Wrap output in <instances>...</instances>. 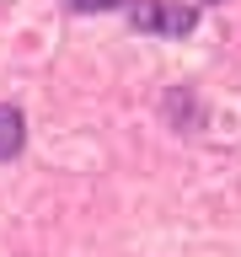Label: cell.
<instances>
[{
  "label": "cell",
  "instance_id": "cell-3",
  "mask_svg": "<svg viewBox=\"0 0 241 257\" xmlns=\"http://www.w3.org/2000/svg\"><path fill=\"white\" fill-rule=\"evenodd\" d=\"M64 11H80V16H96V11H129V0H59Z\"/></svg>",
  "mask_w": 241,
  "mask_h": 257
},
{
  "label": "cell",
  "instance_id": "cell-1",
  "mask_svg": "<svg viewBox=\"0 0 241 257\" xmlns=\"http://www.w3.org/2000/svg\"><path fill=\"white\" fill-rule=\"evenodd\" d=\"M129 22L150 38H188L198 27V11L182 0H129Z\"/></svg>",
  "mask_w": 241,
  "mask_h": 257
},
{
  "label": "cell",
  "instance_id": "cell-2",
  "mask_svg": "<svg viewBox=\"0 0 241 257\" xmlns=\"http://www.w3.org/2000/svg\"><path fill=\"white\" fill-rule=\"evenodd\" d=\"M22 140H27V123H22V112L11 102H0V161L22 156Z\"/></svg>",
  "mask_w": 241,
  "mask_h": 257
}]
</instances>
